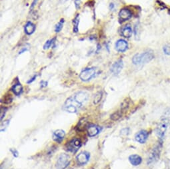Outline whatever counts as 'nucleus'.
Instances as JSON below:
<instances>
[{
	"instance_id": "nucleus-30",
	"label": "nucleus",
	"mask_w": 170,
	"mask_h": 169,
	"mask_svg": "<svg viewBox=\"0 0 170 169\" xmlns=\"http://www.w3.org/2000/svg\"><path fill=\"white\" fill-rule=\"evenodd\" d=\"M5 111H6V109H5L3 110V108H2V110H1V120L3 119L4 115H5Z\"/></svg>"
},
{
	"instance_id": "nucleus-2",
	"label": "nucleus",
	"mask_w": 170,
	"mask_h": 169,
	"mask_svg": "<svg viewBox=\"0 0 170 169\" xmlns=\"http://www.w3.org/2000/svg\"><path fill=\"white\" fill-rule=\"evenodd\" d=\"M154 58V55L152 51H146L141 54H137L132 59L134 65L145 64L151 61Z\"/></svg>"
},
{
	"instance_id": "nucleus-14",
	"label": "nucleus",
	"mask_w": 170,
	"mask_h": 169,
	"mask_svg": "<svg viewBox=\"0 0 170 169\" xmlns=\"http://www.w3.org/2000/svg\"><path fill=\"white\" fill-rule=\"evenodd\" d=\"M129 161L132 165L138 166L141 163L142 159L140 156H139L138 155H132L129 156Z\"/></svg>"
},
{
	"instance_id": "nucleus-33",
	"label": "nucleus",
	"mask_w": 170,
	"mask_h": 169,
	"mask_svg": "<svg viewBox=\"0 0 170 169\" xmlns=\"http://www.w3.org/2000/svg\"><path fill=\"white\" fill-rule=\"evenodd\" d=\"M37 1V0H34V3H32V6H31V8H34V5H35V4L36 3Z\"/></svg>"
},
{
	"instance_id": "nucleus-18",
	"label": "nucleus",
	"mask_w": 170,
	"mask_h": 169,
	"mask_svg": "<svg viewBox=\"0 0 170 169\" xmlns=\"http://www.w3.org/2000/svg\"><path fill=\"white\" fill-rule=\"evenodd\" d=\"M12 90L15 95H19L21 92H22V91H23L22 85H21L20 83L15 84L12 87Z\"/></svg>"
},
{
	"instance_id": "nucleus-29",
	"label": "nucleus",
	"mask_w": 170,
	"mask_h": 169,
	"mask_svg": "<svg viewBox=\"0 0 170 169\" xmlns=\"http://www.w3.org/2000/svg\"><path fill=\"white\" fill-rule=\"evenodd\" d=\"M10 151L12 152L13 155L15 156V157H18V152L16 151L15 149H10Z\"/></svg>"
},
{
	"instance_id": "nucleus-28",
	"label": "nucleus",
	"mask_w": 170,
	"mask_h": 169,
	"mask_svg": "<svg viewBox=\"0 0 170 169\" xmlns=\"http://www.w3.org/2000/svg\"><path fill=\"white\" fill-rule=\"evenodd\" d=\"M163 51L167 55H170V44L167 45L163 47Z\"/></svg>"
},
{
	"instance_id": "nucleus-11",
	"label": "nucleus",
	"mask_w": 170,
	"mask_h": 169,
	"mask_svg": "<svg viewBox=\"0 0 170 169\" xmlns=\"http://www.w3.org/2000/svg\"><path fill=\"white\" fill-rule=\"evenodd\" d=\"M128 47L127 41L123 40H118L116 43V49L119 52H124L127 50Z\"/></svg>"
},
{
	"instance_id": "nucleus-25",
	"label": "nucleus",
	"mask_w": 170,
	"mask_h": 169,
	"mask_svg": "<svg viewBox=\"0 0 170 169\" xmlns=\"http://www.w3.org/2000/svg\"><path fill=\"white\" fill-rule=\"evenodd\" d=\"M54 40H55V39H53L52 40L47 41L46 43H45V45H43V49H44V50H47V49H48L49 47H50L52 45V43H53Z\"/></svg>"
},
{
	"instance_id": "nucleus-10",
	"label": "nucleus",
	"mask_w": 170,
	"mask_h": 169,
	"mask_svg": "<svg viewBox=\"0 0 170 169\" xmlns=\"http://www.w3.org/2000/svg\"><path fill=\"white\" fill-rule=\"evenodd\" d=\"M147 138H148V133L146 130H141V131L136 134L135 137V140L141 144L145 143Z\"/></svg>"
},
{
	"instance_id": "nucleus-24",
	"label": "nucleus",
	"mask_w": 170,
	"mask_h": 169,
	"mask_svg": "<svg viewBox=\"0 0 170 169\" xmlns=\"http://www.w3.org/2000/svg\"><path fill=\"white\" fill-rule=\"evenodd\" d=\"M12 101V97L11 96V95H5L3 97V103H6V104H9Z\"/></svg>"
},
{
	"instance_id": "nucleus-19",
	"label": "nucleus",
	"mask_w": 170,
	"mask_h": 169,
	"mask_svg": "<svg viewBox=\"0 0 170 169\" xmlns=\"http://www.w3.org/2000/svg\"><path fill=\"white\" fill-rule=\"evenodd\" d=\"M80 23V16L78 15L76 17L73 19V25H74V31L77 33L78 31V25Z\"/></svg>"
},
{
	"instance_id": "nucleus-21",
	"label": "nucleus",
	"mask_w": 170,
	"mask_h": 169,
	"mask_svg": "<svg viewBox=\"0 0 170 169\" xmlns=\"http://www.w3.org/2000/svg\"><path fill=\"white\" fill-rule=\"evenodd\" d=\"M102 98V92H99L97 93L95 95L94 99V103L96 105L98 104L99 103H100L101 100Z\"/></svg>"
},
{
	"instance_id": "nucleus-3",
	"label": "nucleus",
	"mask_w": 170,
	"mask_h": 169,
	"mask_svg": "<svg viewBox=\"0 0 170 169\" xmlns=\"http://www.w3.org/2000/svg\"><path fill=\"white\" fill-rule=\"evenodd\" d=\"M162 143H158L154 148L153 149L147 159V165L152 164L153 162H156L160 158L161 151H162Z\"/></svg>"
},
{
	"instance_id": "nucleus-16",
	"label": "nucleus",
	"mask_w": 170,
	"mask_h": 169,
	"mask_svg": "<svg viewBox=\"0 0 170 169\" xmlns=\"http://www.w3.org/2000/svg\"><path fill=\"white\" fill-rule=\"evenodd\" d=\"M87 132H88V135L91 137H95L96 136L99 132H100V129L99 127H96V126H90V127H88V130H87Z\"/></svg>"
},
{
	"instance_id": "nucleus-34",
	"label": "nucleus",
	"mask_w": 170,
	"mask_h": 169,
	"mask_svg": "<svg viewBox=\"0 0 170 169\" xmlns=\"http://www.w3.org/2000/svg\"><path fill=\"white\" fill-rule=\"evenodd\" d=\"M113 8V4H110V9H112Z\"/></svg>"
},
{
	"instance_id": "nucleus-32",
	"label": "nucleus",
	"mask_w": 170,
	"mask_h": 169,
	"mask_svg": "<svg viewBox=\"0 0 170 169\" xmlns=\"http://www.w3.org/2000/svg\"><path fill=\"white\" fill-rule=\"evenodd\" d=\"M36 78V76L35 75L34 76V77H33L31 79H30V81H27V83H32L33 82V81H34V80H35V79Z\"/></svg>"
},
{
	"instance_id": "nucleus-8",
	"label": "nucleus",
	"mask_w": 170,
	"mask_h": 169,
	"mask_svg": "<svg viewBox=\"0 0 170 169\" xmlns=\"http://www.w3.org/2000/svg\"><path fill=\"white\" fill-rule=\"evenodd\" d=\"M90 157V155L87 152H81L78 156H77L76 161H77V162H78V164L80 165H85L86 163L88 162Z\"/></svg>"
},
{
	"instance_id": "nucleus-27",
	"label": "nucleus",
	"mask_w": 170,
	"mask_h": 169,
	"mask_svg": "<svg viewBox=\"0 0 170 169\" xmlns=\"http://www.w3.org/2000/svg\"><path fill=\"white\" fill-rule=\"evenodd\" d=\"M9 121H5L4 122H3L2 123V125H1V131H3V128H4V130L5 129L8 127V126L9 125Z\"/></svg>"
},
{
	"instance_id": "nucleus-13",
	"label": "nucleus",
	"mask_w": 170,
	"mask_h": 169,
	"mask_svg": "<svg viewBox=\"0 0 170 169\" xmlns=\"http://www.w3.org/2000/svg\"><path fill=\"white\" fill-rule=\"evenodd\" d=\"M119 18L123 21H127L131 18V13L127 9H123L119 13Z\"/></svg>"
},
{
	"instance_id": "nucleus-1",
	"label": "nucleus",
	"mask_w": 170,
	"mask_h": 169,
	"mask_svg": "<svg viewBox=\"0 0 170 169\" xmlns=\"http://www.w3.org/2000/svg\"><path fill=\"white\" fill-rule=\"evenodd\" d=\"M170 123V112L166 113L165 117H163L161 123L156 129V134L160 140H163L168 125Z\"/></svg>"
},
{
	"instance_id": "nucleus-20",
	"label": "nucleus",
	"mask_w": 170,
	"mask_h": 169,
	"mask_svg": "<svg viewBox=\"0 0 170 169\" xmlns=\"http://www.w3.org/2000/svg\"><path fill=\"white\" fill-rule=\"evenodd\" d=\"M122 111H116L112 114L110 116V119L113 121H117L122 117Z\"/></svg>"
},
{
	"instance_id": "nucleus-31",
	"label": "nucleus",
	"mask_w": 170,
	"mask_h": 169,
	"mask_svg": "<svg viewBox=\"0 0 170 169\" xmlns=\"http://www.w3.org/2000/svg\"><path fill=\"white\" fill-rule=\"evenodd\" d=\"M47 85V83L46 82V81H41V87H46Z\"/></svg>"
},
{
	"instance_id": "nucleus-17",
	"label": "nucleus",
	"mask_w": 170,
	"mask_h": 169,
	"mask_svg": "<svg viewBox=\"0 0 170 169\" xmlns=\"http://www.w3.org/2000/svg\"><path fill=\"white\" fill-rule=\"evenodd\" d=\"M36 26L31 22H27L25 26V32L27 35H31L34 32Z\"/></svg>"
},
{
	"instance_id": "nucleus-12",
	"label": "nucleus",
	"mask_w": 170,
	"mask_h": 169,
	"mask_svg": "<svg viewBox=\"0 0 170 169\" xmlns=\"http://www.w3.org/2000/svg\"><path fill=\"white\" fill-rule=\"evenodd\" d=\"M65 131L62 129H59L55 131L53 134V139L58 143H61L65 137Z\"/></svg>"
},
{
	"instance_id": "nucleus-5",
	"label": "nucleus",
	"mask_w": 170,
	"mask_h": 169,
	"mask_svg": "<svg viewBox=\"0 0 170 169\" xmlns=\"http://www.w3.org/2000/svg\"><path fill=\"white\" fill-rule=\"evenodd\" d=\"M70 162V157L66 154H62L58 157L56 166L58 169H65L66 168Z\"/></svg>"
},
{
	"instance_id": "nucleus-15",
	"label": "nucleus",
	"mask_w": 170,
	"mask_h": 169,
	"mask_svg": "<svg viewBox=\"0 0 170 169\" xmlns=\"http://www.w3.org/2000/svg\"><path fill=\"white\" fill-rule=\"evenodd\" d=\"M132 29L129 26H125L122 29V35L125 38H129L132 35Z\"/></svg>"
},
{
	"instance_id": "nucleus-26",
	"label": "nucleus",
	"mask_w": 170,
	"mask_h": 169,
	"mask_svg": "<svg viewBox=\"0 0 170 169\" xmlns=\"http://www.w3.org/2000/svg\"><path fill=\"white\" fill-rule=\"evenodd\" d=\"M86 122H84V121H80V124L78 126V129L80 130H83L85 129V127H86Z\"/></svg>"
},
{
	"instance_id": "nucleus-22",
	"label": "nucleus",
	"mask_w": 170,
	"mask_h": 169,
	"mask_svg": "<svg viewBox=\"0 0 170 169\" xmlns=\"http://www.w3.org/2000/svg\"><path fill=\"white\" fill-rule=\"evenodd\" d=\"M63 22H64V19H62L61 21L56 25V28H55V31L56 32H59L63 28Z\"/></svg>"
},
{
	"instance_id": "nucleus-6",
	"label": "nucleus",
	"mask_w": 170,
	"mask_h": 169,
	"mask_svg": "<svg viewBox=\"0 0 170 169\" xmlns=\"http://www.w3.org/2000/svg\"><path fill=\"white\" fill-rule=\"evenodd\" d=\"M72 97L74 99V100L77 103H78L81 107L85 104V103L87 101V100H88V98H89L88 94H87V92H83V91L78 92Z\"/></svg>"
},
{
	"instance_id": "nucleus-9",
	"label": "nucleus",
	"mask_w": 170,
	"mask_h": 169,
	"mask_svg": "<svg viewBox=\"0 0 170 169\" xmlns=\"http://www.w3.org/2000/svg\"><path fill=\"white\" fill-rule=\"evenodd\" d=\"M123 67V61L122 59H119L118 61L116 62H115L111 67V71L114 74V75H118L122 69Z\"/></svg>"
},
{
	"instance_id": "nucleus-7",
	"label": "nucleus",
	"mask_w": 170,
	"mask_h": 169,
	"mask_svg": "<svg viewBox=\"0 0 170 169\" xmlns=\"http://www.w3.org/2000/svg\"><path fill=\"white\" fill-rule=\"evenodd\" d=\"M81 146V143L80 139H74L71 140L67 145L68 151L71 152H76L80 148Z\"/></svg>"
},
{
	"instance_id": "nucleus-23",
	"label": "nucleus",
	"mask_w": 170,
	"mask_h": 169,
	"mask_svg": "<svg viewBox=\"0 0 170 169\" xmlns=\"http://www.w3.org/2000/svg\"><path fill=\"white\" fill-rule=\"evenodd\" d=\"M129 107V101L127 100H124L123 102L122 103L121 105V109L122 111H125L126 109H128V108Z\"/></svg>"
},
{
	"instance_id": "nucleus-4",
	"label": "nucleus",
	"mask_w": 170,
	"mask_h": 169,
	"mask_svg": "<svg viewBox=\"0 0 170 169\" xmlns=\"http://www.w3.org/2000/svg\"><path fill=\"white\" fill-rule=\"evenodd\" d=\"M96 71L94 68H87L82 71L80 75V78L83 81H88L95 77Z\"/></svg>"
}]
</instances>
